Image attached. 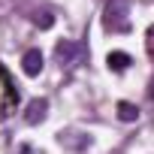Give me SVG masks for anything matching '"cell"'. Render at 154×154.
Listing matches in <instances>:
<instances>
[{
	"label": "cell",
	"instance_id": "obj_1",
	"mask_svg": "<svg viewBox=\"0 0 154 154\" xmlns=\"http://www.w3.org/2000/svg\"><path fill=\"white\" fill-rule=\"evenodd\" d=\"M127 15H130V3L127 0H109L106 12H103V24L109 30H127Z\"/></svg>",
	"mask_w": 154,
	"mask_h": 154
},
{
	"label": "cell",
	"instance_id": "obj_2",
	"mask_svg": "<svg viewBox=\"0 0 154 154\" xmlns=\"http://www.w3.org/2000/svg\"><path fill=\"white\" fill-rule=\"evenodd\" d=\"M21 69H24L27 75H39V72H42V54H39V48L24 51V57H21Z\"/></svg>",
	"mask_w": 154,
	"mask_h": 154
},
{
	"label": "cell",
	"instance_id": "obj_3",
	"mask_svg": "<svg viewBox=\"0 0 154 154\" xmlns=\"http://www.w3.org/2000/svg\"><path fill=\"white\" fill-rule=\"evenodd\" d=\"M45 109H48V103H45V100H33V103L27 106V115H24V118H27V124L42 121V118H45Z\"/></svg>",
	"mask_w": 154,
	"mask_h": 154
},
{
	"label": "cell",
	"instance_id": "obj_4",
	"mask_svg": "<svg viewBox=\"0 0 154 154\" xmlns=\"http://www.w3.org/2000/svg\"><path fill=\"white\" fill-rule=\"evenodd\" d=\"M106 60H109V69H127L130 66V54L127 51H112Z\"/></svg>",
	"mask_w": 154,
	"mask_h": 154
},
{
	"label": "cell",
	"instance_id": "obj_5",
	"mask_svg": "<svg viewBox=\"0 0 154 154\" xmlns=\"http://www.w3.org/2000/svg\"><path fill=\"white\" fill-rule=\"evenodd\" d=\"M118 115H121V121H136L139 109H136L133 103H118Z\"/></svg>",
	"mask_w": 154,
	"mask_h": 154
},
{
	"label": "cell",
	"instance_id": "obj_6",
	"mask_svg": "<svg viewBox=\"0 0 154 154\" xmlns=\"http://www.w3.org/2000/svg\"><path fill=\"white\" fill-rule=\"evenodd\" d=\"M72 54H75V45H72V42H60V45H57V57H60L63 63H69Z\"/></svg>",
	"mask_w": 154,
	"mask_h": 154
},
{
	"label": "cell",
	"instance_id": "obj_7",
	"mask_svg": "<svg viewBox=\"0 0 154 154\" xmlns=\"http://www.w3.org/2000/svg\"><path fill=\"white\" fill-rule=\"evenodd\" d=\"M148 51H151V54H154V24H151V27H148Z\"/></svg>",
	"mask_w": 154,
	"mask_h": 154
},
{
	"label": "cell",
	"instance_id": "obj_8",
	"mask_svg": "<svg viewBox=\"0 0 154 154\" xmlns=\"http://www.w3.org/2000/svg\"><path fill=\"white\" fill-rule=\"evenodd\" d=\"M148 97L154 100V79H151V88H148Z\"/></svg>",
	"mask_w": 154,
	"mask_h": 154
}]
</instances>
